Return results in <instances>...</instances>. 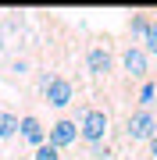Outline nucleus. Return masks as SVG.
Instances as JSON below:
<instances>
[{
    "label": "nucleus",
    "mask_w": 157,
    "mask_h": 160,
    "mask_svg": "<svg viewBox=\"0 0 157 160\" xmlns=\"http://www.w3.org/2000/svg\"><path fill=\"white\" fill-rule=\"evenodd\" d=\"M132 103H136L139 110H157V75H150L143 86H136Z\"/></svg>",
    "instance_id": "nucleus-8"
},
{
    "label": "nucleus",
    "mask_w": 157,
    "mask_h": 160,
    "mask_svg": "<svg viewBox=\"0 0 157 160\" xmlns=\"http://www.w3.org/2000/svg\"><path fill=\"white\" fill-rule=\"evenodd\" d=\"M82 61H86V71H89V78H93L97 86L107 82L111 75H114V64H118V46H114V39H111L107 32H97L93 39L86 43Z\"/></svg>",
    "instance_id": "nucleus-2"
},
{
    "label": "nucleus",
    "mask_w": 157,
    "mask_h": 160,
    "mask_svg": "<svg viewBox=\"0 0 157 160\" xmlns=\"http://www.w3.org/2000/svg\"><path fill=\"white\" fill-rule=\"evenodd\" d=\"M146 25H150V11H128L125 14V39H139L143 43V32H146Z\"/></svg>",
    "instance_id": "nucleus-9"
},
{
    "label": "nucleus",
    "mask_w": 157,
    "mask_h": 160,
    "mask_svg": "<svg viewBox=\"0 0 157 160\" xmlns=\"http://www.w3.org/2000/svg\"><path fill=\"white\" fill-rule=\"evenodd\" d=\"M18 125H22V114H14V110L0 107V139H11V135H18Z\"/></svg>",
    "instance_id": "nucleus-10"
},
{
    "label": "nucleus",
    "mask_w": 157,
    "mask_h": 160,
    "mask_svg": "<svg viewBox=\"0 0 157 160\" xmlns=\"http://www.w3.org/2000/svg\"><path fill=\"white\" fill-rule=\"evenodd\" d=\"M75 121H79V132H82V142H86V146H104V142H107V132H111V110H107L100 100L82 103L79 114H75Z\"/></svg>",
    "instance_id": "nucleus-3"
},
{
    "label": "nucleus",
    "mask_w": 157,
    "mask_h": 160,
    "mask_svg": "<svg viewBox=\"0 0 157 160\" xmlns=\"http://www.w3.org/2000/svg\"><path fill=\"white\" fill-rule=\"evenodd\" d=\"M32 160H61V149H54V146L47 142V146H39V149L32 153Z\"/></svg>",
    "instance_id": "nucleus-12"
},
{
    "label": "nucleus",
    "mask_w": 157,
    "mask_h": 160,
    "mask_svg": "<svg viewBox=\"0 0 157 160\" xmlns=\"http://www.w3.org/2000/svg\"><path fill=\"white\" fill-rule=\"evenodd\" d=\"M47 135H50V128L43 125V118L32 114V110H25V114H22V125H18V139L36 153L39 146H47Z\"/></svg>",
    "instance_id": "nucleus-7"
},
{
    "label": "nucleus",
    "mask_w": 157,
    "mask_h": 160,
    "mask_svg": "<svg viewBox=\"0 0 157 160\" xmlns=\"http://www.w3.org/2000/svg\"><path fill=\"white\" fill-rule=\"evenodd\" d=\"M118 68L125 75V86H132V92H136V86H143L150 78V53L143 50V43L125 39L118 46Z\"/></svg>",
    "instance_id": "nucleus-4"
},
{
    "label": "nucleus",
    "mask_w": 157,
    "mask_h": 160,
    "mask_svg": "<svg viewBox=\"0 0 157 160\" xmlns=\"http://www.w3.org/2000/svg\"><path fill=\"white\" fill-rule=\"evenodd\" d=\"M157 135V110H139L132 107L125 114V139L128 142H150V139Z\"/></svg>",
    "instance_id": "nucleus-5"
},
{
    "label": "nucleus",
    "mask_w": 157,
    "mask_h": 160,
    "mask_svg": "<svg viewBox=\"0 0 157 160\" xmlns=\"http://www.w3.org/2000/svg\"><path fill=\"white\" fill-rule=\"evenodd\" d=\"M143 50L157 61V11H150V25H146V32H143Z\"/></svg>",
    "instance_id": "nucleus-11"
},
{
    "label": "nucleus",
    "mask_w": 157,
    "mask_h": 160,
    "mask_svg": "<svg viewBox=\"0 0 157 160\" xmlns=\"http://www.w3.org/2000/svg\"><path fill=\"white\" fill-rule=\"evenodd\" d=\"M47 142H50L54 149H68V146L82 142L79 121L71 118V114H61V118H54V125H50V135H47Z\"/></svg>",
    "instance_id": "nucleus-6"
},
{
    "label": "nucleus",
    "mask_w": 157,
    "mask_h": 160,
    "mask_svg": "<svg viewBox=\"0 0 157 160\" xmlns=\"http://www.w3.org/2000/svg\"><path fill=\"white\" fill-rule=\"evenodd\" d=\"M146 157H150V160H157V135L146 142Z\"/></svg>",
    "instance_id": "nucleus-13"
},
{
    "label": "nucleus",
    "mask_w": 157,
    "mask_h": 160,
    "mask_svg": "<svg viewBox=\"0 0 157 160\" xmlns=\"http://www.w3.org/2000/svg\"><path fill=\"white\" fill-rule=\"evenodd\" d=\"M75 96H79V86L64 71H47V68L36 71V100H39L43 107L57 110V118L75 103Z\"/></svg>",
    "instance_id": "nucleus-1"
}]
</instances>
